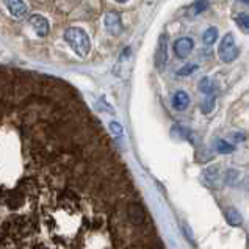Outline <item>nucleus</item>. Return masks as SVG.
I'll return each instance as SVG.
<instances>
[{"label":"nucleus","mask_w":249,"mask_h":249,"mask_svg":"<svg viewBox=\"0 0 249 249\" xmlns=\"http://www.w3.org/2000/svg\"><path fill=\"white\" fill-rule=\"evenodd\" d=\"M243 2H245L246 5H249V0H243Z\"/></svg>","instance_id":"nucleus-21"},{"label":"nucleus","mask_w":249,"mask_h":249,"mask_svg":"<svg viewBox=\"0 0 249 249\" xmlns=\"http://www.w3.org/2000/svg\"><path fill=\"white\" fill-rule=\"evenodd\" d=\"M104 24H105L107 32H108L110 35H113V36H118V35L123 32V22H121L119 14L115 11H110V13L105 14Z\"/></svg>","instance_id":"nucleus-5"},{"label":"nucleus","mask_w":249,"mask_h":249,"mask_svg":"<svg viewBox=\"0 0 249 249\" xmlns=\"http://www.w3.org/2000/svg\"><path fill=\"white\" fill-rule=\"evenodd\" d=\"M110 130H111L113 135H116V137H121V135H123V125L113 121V123H110Z\"/></svg>","instance_id":"nucleus-18"},{"label":"nucleus","mask_w":249,"mask_h":249,"mask_svg":"<svg viewBox=\"0 0 249 249\" xmlns=\"http://www.w3.org/2000/svg\"><path fill=\"white\" fill-rule=\"evenodd\" d=\"M182 227H183V229H185V232H187V233H185V235H187V238L191 241V243H193V235H191V229H190V226L187 224V223H182Z\"/></svg>","instance_id":"nucleus-19"},{"label":"nucleus","mask_w":249,"mask_h":249,"mask_svg":"<svg viewBox=\"0 0 249 249\" xmlns=\"http://www.w3.org/2000/svg\"><path fill=\"white\" fill-rule=\"evenodd\" d=\"M216 39H218V28L216 27H209L207 30L204 32V35H202L204 44H207V46L215 44Z\"/></svg>","instance_id":"nucleus-11"},{"label":"nucleus","mask_w":249,"mask_h":249,"mask_svg":"<svg viewBox=\"0 0 249 249\" xmlns=\"http://www.w3.org/2000/svg\"><path fill=\"white\" fill-rule=\"evenodd\" d=\"M190 105V96L185 91H177L174 97H173V107L177 111H183L187 110Z\"/></svg>","instance_id":"nucleus-8"},{"label":"nucleus","mask_w":249,"mask_h":249,"mask_svg":"<svg viewBox=\"0 0 249 249\" xmlns=\"http://www.w3.org/2000/svg\"><path fill=\"white\" fill-rule=\"evenodd\" d=\"M28 24H30V27L35 30V33L41 38L47 36L49 32H51V24H49V20L44 16H41V14H33V16L28 18Z\"/></svg>","instance_id":"nucleus-4"},{"label":"nucleus","mask_w":249,"mask_h":249,"mask_svg":"<svg viewBox=\"0 0 249 249\" xmlns=\"http://www.w3.org/2000/svg\"><path fill=\"white\" fill-rule=\"evenodd\" d=\"M195 71H197L196 63H188L187 66H183L182 69L177 71V75H190V74H193Z\"/></svg>","instance_id":"nucleus-16"},{"label":"nucleus","mask_w":249,"mask_h":249,"mask_svg":"<svg viewBox=\"0 0 249 249\" xmlns=\"http://www.w3.org/2000/svg\"><path fill=\"white\" fill-rule=\"evenodd\" d=\"M3 2L6 10L16 19H22L27 14V5L24 3V0H3Z\"/></svg>","instance_id":"nucleus-7"},{"label":"nucleus","mask_w":249,"mask_h":249,"mask_svg":"<svg viewBox=\"0 0 249 249\" xmlns=\"http://www.w3.org/2000/svg\"><path fill=\"white\" fill-rule=\"evenodd\" d=\"M199 91H202L204 94H213L215 92V82H213L212 79H209V77H204V79H201V82H199Z\"/></svg>","instance_id":"nucleus-12"},{"label":"nucleus","mask_w":249,"mask_h":249,"mask_svg":"<svg viewBox=\"0 0 249 249\" xmlns=\"http://www.w3.org/2000/svg\"><path fill=\"white\" fill-rule=\"evenodd\" d=\"M216 151L219 154H231V152H233V146L231 143H227L226 140H218L216 141Z\"/></svg>","instance_id":"nucleus-13"},{"label":"nucleus","mask_w":249,"mask_h":249,"mask_svg":"<svg viewBox=\"0 0 249 249\" xmlns=\"http://www.w3.org/2000/svg\"><path fill=\"white\" fill-rule=\"evenodd\" d=\"M207 8H209V0H196L195 5H193L195 14H201V13H204Z\"/></svg>","instance_id":"nucleus-15"},{"label":"nucleus","mask_w":249,"mask_h":249,"mask_svg":"<svg viewBox=\"0 0 249 249\" xmlns=\"http://www.w3.org/2000/svg\"><path fill=\"white\" fill-rule=\"evenodd\" d=\"M118 3H125V2H129V0H116Z\"/></svg>","instance_id":"nucleus-20"},{"label":"nucleus","mask_w":249,"mask_h":249,"mask_svg":"<svg viewBox=\"0 0 249 249\" xmlns=\"http://www.w3.org/2000/svg\"><path fill=\"white\" fill-rule=\"evenodd\" d=\"M226 221L233 227H238L243 224V216L240 215V212L237 209H229L226 210Z\"/></svg>","instance_id":"nucleus-10"},{"label":"nucleus","mask_w":249,"mask_h":249,"mask_svg":"<svg viewBox=\"0 0 249 249\" xmlns=\"http://www.w3.org/2000/svg\"><path fill=\"white\" fill-rule=\"evenodd\" d=\"M213 107H215V96L210 94V96L205 97V101L202 102V107H201L202 113H210L213 110Z\"/></svg>","instance_id":"nucleus-14"},{"label":"nucleus","mask_w":249,"mask_h":249,"mask_svg":"<svg viewBox=\"0 0 249 249\" xmlns=\"http://www.w3.org/2000/svg\"><path fill=\"white\" fill-rule=\"evenodd\" d=\"M238 47L235 44V38L232 33H226L221 38V44L218 47V55L221 61L224 63H232L233 60H237L238 56Z\"/></svg>","instance_id":"nucleus-2"},{"label":"nucleus","mask_w":249,"mask_h":249,"mask_svg":"<svg viewBox=\"0 0 249 249\" xmlns=\"http://www.w3.org/2000/svg\"><path fill=\"white\" fill-rule=\"evenodd\" d=\"M193 47H195V42L191 38L188 36H183V38H179L176 42H174V53L179 56V58H187V56L193 52Z\"/></svg>","instance_id":"nucleus-6"},{"label":"nucleus","mask_w":249,"mask_h":249,"mask_svg":"<svg viewBox=\"0 0 249 249\" xmlns=\"http://www.w3.org/2000/svg\"><path fill=\"white\" fill-rule=\"evenodd\" d=\"M166 63H168V36L163 33L159 38L157 52H155V68L161 72V71H165Z\"/></svg>","instance_id":"nucleus-3"},{"label":"nucleus","mask_w":249,"mask_h":249,"mask_svg":"<svg viewBox=\"0 0 249 249\" xmlns=\"http://www.w3.org/2000/svg\"><path fill=\"white\" fill-rule=\"evenodd\" d=\"M235 20L241 28H249V14H238Z\"/></svg>","instance_id":"nucleus-17"},{"label":"nucleus","mask_w":249,"mask_h":249,"mask_svg":"<svg viewBox=\"0 0 249 249\" xmlns=\"http://www.w3.org/2000/svg\"><path fill=\"white\" fill-rule=\"evenodd\" d=\"M129 218L133 224H143L146 219V213L143 210V207L138 204H132L129 207Z\"/></svg>","instance_id":"nucleus-9"},{"label":"nucleus","mask_w":249,"mask_h":249,"mask_svg":"<svg viewBox=\"0 0 249 249\" xmlns=\"http://www.w3.org/2000/svg\"><path fill=\"white\" fill-rule=\"evenodd\" d=\"M68 46L79 56H87L91 51V41L87 32L79 27H69L63 35Z\"/></svg>","instance_id":"nucleus-1"}]
</instances>
